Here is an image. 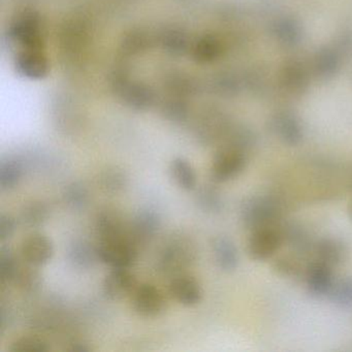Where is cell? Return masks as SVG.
I'll use <instances>...</instances> for the list:
<instances>
[{
    "mask_svg": "<svg viewBox=\"0 0 352 352\" xmlns=\"http://www.w3.org/2000/svg\"><path fill=\"white\" fill-rule=\"evenodd\" d=\"M197 258L195 241L184 232L173 234L160 248L155 261L158 274L166 277L184 274Z\"/></svg>",
    "mask_w": 352,
    "mask_h": 352,
    "instance_id": "obj_1",
    "label": "cell"
},
{
    "mask_svg": "<svg viewBox=\"0 0 352 352\" xmlns=\"http://www.w3.org/2000/svg\"><path fill=\"white\" fill-rule=\"evenodd\" d=\"M240 220L250 232L278 226L283 221V209L279 201L272 195H250L241 204Z\"/></svg>",
    "mask_w": 352,
    "mask_h": 352,
    "instance_id": "obj_2",
    "label": "cell"
},
{
    "mask_svg": "<svg viewBox=\"0 0 352 352\" xmlns=\"http://www.w3.org/2000/svg\"><path fill=\"white\" fill-rule=\"evenodd\" d=\"M249 162V152L234 146H220L210 168V178L216 184L230 182L240 176Z\"/></svg>",
    "mask_w": 352,
    "mask_h": 352,
    "instance_id": "obj_3",
    "label": "cell"
},
{
    "mask_svg": "<svg viewBox=\"0 0 352 352\" xmlns=\"http://www.w3.org/2000/svg\"><path fill=\"white\" fill-rule=\"evenodd\" d=\"M100 261L112 269H131L138 261L139 248L129 238L100 241L98 245Z\"/></svg>",
    "mask_w": 352,
    "mask_h": 352,
    "instance_id": "obj_4",
    "label": "cell"
},
{
    "mask_svg": "<svg viewBox=\"0 0 352 352\" xmlns=\"http://www.w3.org/2000/svg\"><path fill=\"white\" fill-rule=\"evenodd\" d=\"M280 224L257 228L250 232V236L247 240V253L251 259L256 261H267L285 244Z\"/></svg>",
    "mask_w": 352,
    "mask_h": 352,
    "instance_id": "obj_5",
    "label": "cell"
},
{
    "mask_svg": "<svg viewBox=\"0 0 352 352\" xmlns=\"http://www.w3.org/2000/svg\"><path fill=\"white\" fill-rule=\"evenodd\" d=\"M133 308L138 315L146 318H154L166 310V298L162 290L151 283L138 284L131 294Z\"/></svg>",
    "mask_w": 352,
    "mask_h": 352,
    "instance_id": "obj_6",
    "label": "cell"
},
{
    "mask_svg": "<svg viewBox=\"0 0 352 352\" xmlns=\"http://www.w3.org/2000/svg\"><path fill=\"white\" fill-rule=\"evenodd\" d=\"M162 228V217L155 210L142 209L133 216L127 228V236L138 248L151 242Z\"/></svg>",
    "mask_w": 352,
    "mask_h": 352,
    "instance_id": "obj_7",
    "label": "cell"
},
{
    "mask_svg": "<svg viewBox=\"0 0 352 352\" xmlns=\"http://www.w3.org/2000/svg\"><path fill=\"white\" fill-rule=\"evenodd\" d=\"M19 251L21 259L40 267L47 265L52 259L54 245L48 236L34 232L23 239L20 244Z\"/></svg>",
    "mask_w": 352,
    "mask_h": 352,
    "instance_id": "obj_8",
    "label": "cell"
},
{
    "mask_svg": "<svg viewBox=\"0 0 352 352\" xmlns=\"http://www.w3.org/2000/svg\"><path fill=\"white\" fill-rule=\"evenodd\" d=\"M335 279L333 267L327 263L317 259L307 263L304 281L307 292L312 298H327Z\"/></svg>",
    "mask_w": 352,
    "mask_h": 352,
    "instance_id": "obj_9",
    "label": "cell"
},
{
    "mask_svg": "<svg viewBox=\"0 0 352 352\" xmlns=\"http://www.w3.org/2000/svg\"><path fill=\"white\" fill-rule=\"evenodd\" d=\"M129 224L118 210L107 207L98 211L94 221V230L98 240L107 241L127 236Z\"/></svg>",
    "mask_w": 352,
    "mask_h": 352,
    "instance_id": "obj_10",
    "label": "cell"
},
{
    "mask_svg": "<svg viewBox=\"0 0 352 352\" xmlns=\"http://www.w3.org/2000/svg\"><path fill=\"white\" fill-rule=\"evenodd\" d=\"M138 286L137 278L129 269H112L102 282V292L111 300L131 296Z\"/></svg>",
    "mask_w": 352,
    "mask_h": 352,
    "instance_id": "obj_11",
    "label": "cell"
},
{
    "mask_svg": "<svg viewBox=\"0 0 352 352\" xmlns=\"http://www.w3.org/2000/svg\"><path fill=\"white\" fill-rule=\"evenodd\" d=\"M168 292L183 306L193 307L203 300V287L199 280L185 273L170 279Z\"/></svg>",
    "mask_w": 352,
    "mask_h": 352,
    "instance_id": "obj_12",
    "label": "cell"
},
{
    "mask_svg": "<svg viewBox=\"0 0 352 352\" xmlns=\"http://www.w3.org/2000/svg\"><path fill=\"white\" fill-rule=\"evenodd\" d=\"M272 133L288 146H298L304 138V129L300 120L288 113L276 115L270 123Z\"/></svg>",
    "mask_w": 352,
    "mask_h": 352,
    "instance_id": "obj_13",
    "label": "cell"
},
{
    "mask_svg": "<svg viewBox=\"0 0 352 352\" xmlns=\"http://www.w3.org/2000/svg\"><path fill=\"white\" fill-rule=\"evenodd\" d=\"M313 253L315 259L333 269L345 263L348 257V247L340 239L325 236L315 242Z\"/></svg>",
    "mask_w": 352,
    "mask_h": 352,
    "instance_id": "obj_14",
    "label": "cell"
},
{
    "mask_svg": "<svg viewBox=\"0 0 352 352\" xmlns=\"http://www.w3.org/2000/svg\"><path fill=\"white\" fill-rule=\"evenodd\" d=\"M211 247L216 265L221 271L232 273L236 270L240 255L236 244L228 236H215L212 240Z\"/></svg>",
    "mask_w": 352,
    "mask_h": 352,
    "instance_id": "obj_15",
    "label": "cell"
},
{
    "mask_svg": "<svg viewBox=\"0 0 352 352\" xmlns=\"http://www.w3.org/2000/svg\"><path fill=\"white\" fill-rule=\"evenodd\" d=\"M280 226L283 232L284 242L292 248V252L300 256L313 252L315 242H313L306 228L296 222H285L284 220Z\"/></svg>",
    "mask_w": 352,
    "mask_h": 352,
    "instance_id": "obj_16",
    "label": "cell"
},
{
    "mask_svg": "<svg viewBox=\"0 0 352 352\" xmlns=\"http://www.w3.org/2000/svg\"><path fill=\"white\" fill-rule=\"evenodd\" d=\"M67 261L73 267L80 270L91 269L100 261L98 246L86 240H74L67 249Z\"/></svg>",
    "mask_w": 352,
    "mask_h": 352,
    "instance_id": "obj_17",
    "label": "cell"
},
{
    "mask_svg": "<svg viewBox=\"0 0 352 352\" xmlns=\"http://www.w3.org/2000/svg\"><path fill=\"white\" fill-rule=\"evenodd\" d=\"M307 265L302 261V256L292 252V254L281 255L273 261L272 269L280 277L300 281L304 280Z\"/></svg>",
    "mask_w": 352,
    "mask_h": 352,
    "instance_id": "obj_18",
    "label": "cell"
},
{
    "mask_svg": "<svg viewBox=\"0 0 352 352\" xmlns=\"http://www.w3.org/2000/svg\"><path fill=\"white\" fill-rule=\"evenodd\" d=\"M43 282L44 279H43L42 273L38 271V267L30 265L24 261L23 263H20L13 283L22 292L28 294H36L42 288Z\"/></svg>",
    "mask_w": 352,
    "mask_h": 352,
    "instance_id": "obj_19",
    "label": "cell"
},
{
    "mask_svg": "<svg viewBox=\"0 0 352 352\" xmlns=\"http://www.w3.org/2000/svg\"><path fill=\"white\" fill-rule=\"evenodd\" d=\"M195 204L204 213L218 215L226 208L223 195L214 185H204L195 193Z\"/></svg>",
    "mask_w": 352,
    "mask_h": 352,
    "instance_id": "obj_20",
    "label": "cell"
},
{
    "mask_svg": "<svg viewBox=\"0 0 352 352\" xmlns=\"http://www.w3.org/2000/svg\"><path fill=\"white\" fill-rule=\"evenodd\" d=\"M170 173L175 182L183 190L192 191L197 189V172L186 158L181 156L174 158L170 164Z\"/></svg>",
    "mask_w": 352,
    "mask_h": 352,
    "instance_id": "obj_21",
    "label": "cell"
},
{
    "mask_svg": "<svg viewBox=\"0 0 352 352\" xmlns=\"http://www.w3.org/2000/svg\"><path fill=\"white\" fill-rule=\"evenodd\" d=\"M50 215L51 209L48 204L34 201L23 206L20 211L19 221L26 228H38L48 221Z\"/></svg>",
    "mask_w": 352,
    "mask_h": 352,
    "instance_id": "obj_22",
    "label": "cell"
},
{
    "mask_svg": "<svg viewBox=\"0 0 352 352\" xmlns=\"http://www.w3.org/2000/svg\"><path fill=\"white\" fill-rule=\"evenodd\" d=\"M24 166L15 157L3 158L0 162V187L3 191H10L19 185L23 178Z\"/></svg>",
    "mask_w": 352,
    "mask_h": 352,
    "instance_id": "obj_23",
    "label": "cell"
},
{
    "mask_svg": "<svg viewBox=\"0 0 352 352\" xmlns=\"http://www.w3.org/2000/svg\"><path fill=\"white\" fill-rule=\"evenodd\" d=\"M63 199L65 205L74 211L86 209L90 201V193L87 186L80 181L69 183L63 189Z\"/></svg>",
    "mask_w": 352,
    "mask_h": 352,
    "instance_id": "obj_24",
    "label": "cell"
},
{
    "mask_svg": "<svg viewBox=\"0 0 352 352\" xmlns=\"http://www.w3.org/2000/svg\"><path fill=\"white\" fill-rule=\"evenodd\" d=\"M129 183L126 173L117 166H111L100 173L98 184L104 192L117 195L124 190Z\"/></svg>",
    "mask_w": 352,
    "mask_h": 352,
    "instance_id": "obj_25",
    "label": "cell"
},
{
    "mask_svg": "<svg viewBox=\"0 0 352 352\" xmlns=\"http://www.w3.org/2000/svg\"><path fill=\"white\" fill-rule=\"evenodd\" d=\"M327 298L331 304L340 308L352 307V277L348 276L335 279Z\"/></svg>",
    "mask_w": 352,
    "mask_h": 352,
    "instance_id": "obj_26",
    "label": "cell"
},
{
    "mask_svg": "<svg viewBox=\"0 0 352 352\" xmlns=\"http://www.w3.org/2000/svg\"><path fill=\"white\" fill-rule=\"evenodd\" d=\"M20 259L11 247L3 245L0 249V278L1 283H13L14 278L19 267Z\"/></svg>",
    "mask_w": 352,
    "mask_h": 352,
    "instance_id": "obj_27",
    "label": "cell"
},
{
    "mask_svg": "<svg viewBox=\"0 0 352 352\" xmlns=\"http://www.w3.org/2000/svg\"><path fill=\"white\" fill-rule=\"evenodd\" d=\"M51 349L50 344L38 336H23L10 344V352H47Z\"/></svg>",
    "mask_w": 352,
    "mask_h": 352,
    "instance_id": "obj_28",
    "label": "cell"
},
{
    "mask_svg": "<svg viewBox=\"0 0 352 352\" xmlns=\"http://www.w3.org/2000/svg\"><path fill=\"white\" fill-rule=\"evenodd\" d=\"M18 222L10 214L1 213L0 215V240L5 243L10 240L17 230Z\"/></svg>",
    "mask_w": 352,
    "mask_h": 352,
    "instance_id": "obj_29",
    "label": "cell"
},
{
    "mask_svg": "<svg viewBox=\"0 0 352 352\" xmlns=\"http://www.w3.org/2000/svg\"><path fill=\"white\" fill-rule=\"evenodd\" d=\"M69 351L72 352H85L90 351L91 350V347L88 345L87 343L83 341H74L69 344V348H67Z\"/></svg>",
    "mask_w": 352,
    "mask_h": 352,
    "instance_id": "obj_30",
    "label": "cell"
},
{
    "mask_svg": "<svg viewBox=\"0 0 352 352\" xmlns=\"http://www.w3.org/2000/svg\"><path fill=\"white\" fill-rule=\"evenodd\" d=\"M347 213L348 216H349L350 219L352 220V201H350L349 205H348Z\"/></svg>",
    "mask_w": 352,
    "mask_h": 352,
    "instance_id": "obj_31",
    "label": "cell"
}]
</instances>
